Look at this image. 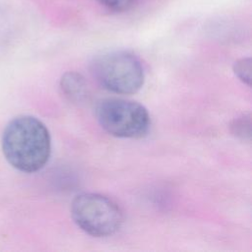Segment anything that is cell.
I'll return each instance as SVG.
<instances>
[{"label": "cell", "mask_w": 252, "mask_h": 252, "mask_svg": "<svg viewBox=\"0 0 252 252\" xmlns=\"http://www.w3.org/2000/svg\"><path fill=\"white\" fill-rule=\"evenodd\" d=\"M60 88L64 95L73 102H81L88 95L87 83L77 72H67L60 80Z\"/></svg>", "instance_id": "5b68a950"}, {"label": "cell", "mask_w": 252, "mask_h": 252, "mask_svg": "<svg viewBox=\"0 0 252 252\" xmlns=\"http://www.w3.org/2000/svg\"><path fill=\"white\" fill-rule=\"evenodd\" d=\"M233 72L247 86H250L251 82V59L245 57L237 60L233 65Z\"/></svg>", "instance_id": "52a82bcc"}, {"label": "cell", "mask_w": 252, "mask_h": 252, "mask_svg": "<svg viewBox=\"0 0 252 252\" xmlns=\"http://www.w3.org/2000/svg\"><path fill=\"white\" fill-rule=\"evenodd\" d=\"M71 217L83 231L94 237L114 234L124 220L123 212L118 204L97 193L77 195L71 204Z\"/></svg>", "instance_id": "3957f363"}, {"label": "cell", "mask_w": 252, "mask_h": 252, "mask_svg": "<svg viewBox=\"0 0 252 252\" xmlns=\"http://www.w3.org/2000/svg\"><path fill=\"white\" fill-rule=\"evenodd\" d=\"M96 82L105 90L118 94H132L144 85L145 72L140 59L125 50L107 51L91 63Z\"/></svg>", "instance_id": "7a4b0ae2"}, {"label": "cell", "mask_w": 252, "mask_h": 252, "mask_svg": "<svg viewBox=\"0 0 252 252\" xmlns=\"http://www.w3.org/2000/svg\"><path fill=\"white\" fill-rule=\"evenodd\" d=\"M100 5L110 11L121 13L130 10L137 0H96Z\"/></svg>", "instance_id": "ba28073f"}, {"label": "cell", "mask_w": 252, "mask_h": 252, "mask_svg": "<svg viewBox=\"0 0 252 252\" xmlns=\"http://www.w3.org/2000/svg\"><path fill=\"white\" fill-rule=\"evenodd\" d=\"M231 133L244 141H250L251 138V119L250 115H242L234 119L230 126Z\"/></svg>", "instance_id": "8992f818"}, {"label": "cell", "mask_w": 252, "mask_h": 252, "mask_svg": "<svg viewBox=\"0 0 252 252\" xmlns=\"http://www.w3.org/2000/svg\"><path fill=\"white\" fill-rule=\"evenodd\" d=\"M6 159L24 172L41 169L49 159L51 139L46 126L36 117L22 115L11 120L2 136Z\"/></svg>", "instance_id": "6da1fadb"}, {"label": "cell", "mask_w": 252, "mask_h": 252, "mask_svg": "<svg viewBox=\"0 0 252 252\" xmlns=\"http://www.w3.org/2000/svg\"><path fill=\"white\" fill-rule=\"evenodd\" d=\"M99 125L118 138L139 139L147 135L151 119L147 108L133 100L109 97L100 100L95 108Z\"/></svg>", "instance_id": "277c9868"}]
</instances>
